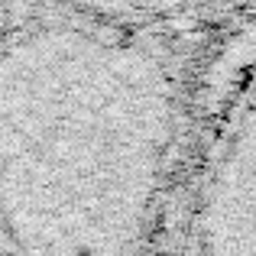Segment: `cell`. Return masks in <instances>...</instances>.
Wrapping results in <instances>:
<instances>
[{
  "mask_svg": "<svg viewBox=\"0 0 256 256\" xmlns=\"http://www.w3.org/2000/svg\"><path fill=\"white\" fill-rule=\"evenodd\" d=\"M13 0H0V36H4V30H6V23H10V16H13Z\"/></svg>",
  "mask_w": 256,
  "mask_h": 256,
  "instance_id": "cell-3",
  "label": "cell"
},
{
  "mask_svg": "<svg viewBox=\"0 0 256 256\" xmlns=\"http://www.w3.org/2000/svg\"><path fill=\"white\" fill-rule=\"evenodd\" d=\"M182 130L162 46L68 6L0 36V256H143Z\"/></svg>",
  "mask_w": 256,
  "mask_h": 256,
  "instance_id": "cell-1",
  "label": "cell"
},
{
  "mask_svg": "<svg viewBox=\"0 0 256 256\" xmlns=\"http://www.w3.org/2000/svg\"><path fill=\"white\" fill-rule=\"evenodd\" d=\"M185 256H256V52L204 152Z\"/></svg>",
  "mask_w": 256,
  "mask_h": 256,
  "instance_id": "cell-2",
  "label": "cell"
}]
</instances>
